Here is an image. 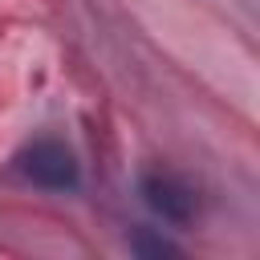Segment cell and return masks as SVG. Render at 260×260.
<instances>
[{
	"instance_id": "1",
	"label": "cell",
	"mask_w": 260,
	"mask_h": 260,
	"mask_svg": "<svg viewBox=\"0 0 260 260\" xmlns=\"http://www.w3.org/2000/svg\"><path fill=\"white\" fill-rule=\"evenodd\" d=\"M20 171H24L32 183L53 187V191L77 187V162H73V154H69L61 142H53V138L32 142V146L20 154Z\"/></svg>"
},
{
	"instance_id": "2",
	"label": "cell",
	"mask_w": 260,
	"mask_h": 260,
	"mask_svg": "<svg viewBox=\"0 0 260 260\" xmlns=\"http://www.w3.org/2000/svg\"><path fill=\"white\" fill-rule=\"evenodd\" d=\"M142 199H146L162 219H171V223H183V219H191V211H195V191H191L179 175H167V171H150V175L142 179Z\"/></svg>"
}]
</instances>
